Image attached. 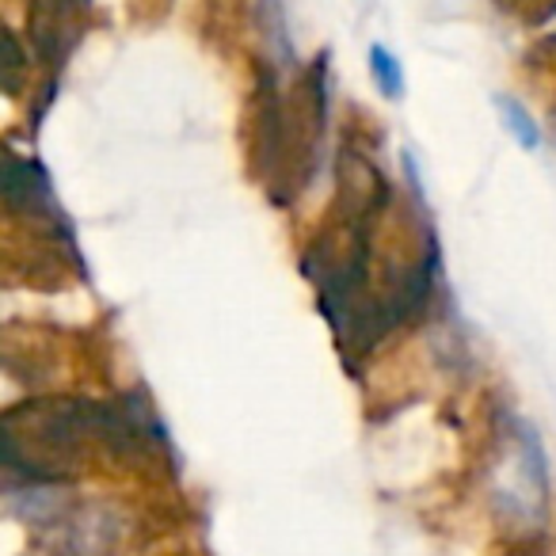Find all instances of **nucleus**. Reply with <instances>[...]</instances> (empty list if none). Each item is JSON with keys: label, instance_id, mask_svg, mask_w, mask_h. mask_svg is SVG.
<instances>
[{"label": "nucleus", "instance_id": "1", "mask_svg": "<svg viewBox=\"0 0 556 556\" xmlns=\"http://www.w3.org/2000/svg\"><path fill=\"white\" fill-rule=\"evenodd\" d=\"M495 108H500L503 126H507V134L518 141V146H522V149H538V146H541V130H538V123H533L530 111H526L522 103L510 100V96H500V100H495Z\"/></svg>", "mask_w": 556, "mask_h": 556}, {"label": "nucleus", "instance_id": "2", "mask_svg": "<svg viewBox=\"0 0 556 556\" xmlns=\"http://www.w3.org/2000/svg\"><path fill=\"white\" fill-rule=\"evenodd\" d=\"M370 73H374V80H378V88L389 96V100H401V96H404L401 62H396V58L389 54L386 47H378V42L370 47Z\"/></svg>", "mask_w": 556, "mask_h": 556}]
</instances>
